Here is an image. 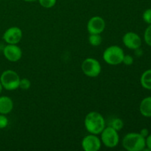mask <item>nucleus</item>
<instances>
[{"mask_svg":"<svg viewBox=\"0 0 151 151\" xmlns=\"http://www.w3.org/2000/svg\"><path fill=\"white\" fill-rule=\"evenodd\" d=\"M84 126L89 134L100 135L106 127V121L100 113L91 111L84 119Z\"/></svg>","mask_w":151,"mask_h":151,"instance_id":"1","label":"nucleus"},{"mask_svg":"<svg viewBox=\"0 0 151 151\" xmlns=\"http://www.w3.org/2000/svg\"><path fill=\"white\" fill-rule=\"evenodd\" d=\"M122 146L128 151H142L146 147L145 138L139 133H129L123 137Z\"/></svg>","mask_w":151,"mask_h":151,"instance_id":"2","label":"nucleus"},{"mask_svg":"<svg viewBox=\"0 0 151 151\" xmlns=\"http://www.w3.org/2000/svg\"><path fill=\"white\" fill-rule=\"evenodd\" d=\"M124 55L125 53L120 47L112 45L107 47L103 52V58L107 64L116 66L122 63Z\"/></svg>","mask_w":151,"mask_h":151,"instance_id":"3","label":"nucleus"},{"mask_svg":"<svg viewBox=\"0 0 151 151\" xmlns=\"http://www.w3.org/2000/svg\"><path fill=\"white\" fill-rule=\"evenodd\" d=\"M20 77L16 72L11 69H7L1 73L0 82L3 88L7 91H14L19 88Z\"/></svg>","mask_w":151,"mask_h":151,"instance_id":"4","label":"nucleus"},{"mask_svg":"<svg viewBox=\"0 0 151 151\" xmlns=\"http://www.w3.org/2000/svg\"><path fill=\"white\" fill-rule=\"evenodd\" d=\"M100 140L102 144L106 147L114 148L116 147L119 142V136L118 131L111 127H105L103 131L100 134Z\"/></svg>","mask_w":151,"mask_h":151,"instance_id":"5","label":"nucleus"},{"mask_svg":"<svg viewBox=\"0 0 151 151\" xmlns=\"http://www.w3.org/2000/svg\"><path fill=\"white\" fill-rule=\"evenodd\" d=\"M81 69L84 75L89 78L98 77L101 73L102 67L100 62L93 58H87L81 64Z\"/></svg>","mask_w":151,"mask_h":151,"instance_id":"6","label":"nucleus"},{"mask_svg":"<svg viewBox=\"0 0 151 151\" xmlns=\"http://www.w3.org/2000/svg\"><path fill=\"white\" fill-rule=\"evenodd\" d=\"M23 37V32L19 27H10L3 33L2 38L7 44H18Z\"/></svg>","mask_w":151,"mask_h":151,"instance_id":"7","label":"nucleus"},{"mask_svg":"<svg viewBox=\"0 0 151 151\" xmlns=\"http://www.w3.org/2000/svg\"><path fill=\"white\" fill-rule=\"evenodd\" d=\"M81 146L85 151H98L101 148L102 142L97 135L90 134L83 139Z\"/></svg>","mask_w":151,"mask_h":151,"instance_id":"8","label":"nucleus"},{"mask_svg":"<svg viewBox=\"0 0 151 151\" xmlns=\"http://www.w3.org/2000/svg\"><path fill=\"white\" fill-rule=\"evenodd\" d=\"M106 29V22L102 17H91L87 23V30L89 34H101Z\"/></svg>","mask_w":151,"mask_h":151,"instance_id":"9","label":"nucleus"},{"mask_svg":"<svg viewBox=\"0 0 151 151\" xmlns=\"http://www.w3.org/2000/svg\"><path fill=\"white\" fill-rule=\"evenodd\" d=\"M3 55L9 61L17 62L22 58V50L17 44H7L3 50Z\"/></svg>","mask_w":151,"mask_h":151,"instance_id":"10","label":"nucleus"},{"mask_svg":"<svg viewBox=\"0 0 151 151\" xmlns=\"http://www.w3.org/2000/svg\"><path fill=\"white\" fill-rule=\"evenodd\" d=\"M122 42L127 48L135 50L141 47L142 38L136 32H128L122 37Z\"/></svg>","mask_w":151,"mask_h":151,"instance_id":"11","label":"nucleus"},{"mask_svg":"<svg viewBox=\"0 0 151 151\" xmlns=\"http://www.w3.org/2000/svg\"><path fill=\"white\" fill-rule=\"evenodd\" d=\"M13 109V101L8 96H0V114L7 115Z\"/></svg>","mask_w":151,"mask_h":151,"instance_id":"12","label":"nucleus"},{"mask_svg":"<svg viewBox=\"0 0 151 151\" xmlns=\"http://www.w3.org/2000/svg\"><path fill=\"white\" fill-rule=\"evenodd\" d=\"M139 111L145 117H151V96L142 100L139 105Z\"/></svg>","mask_w":151,"mask_h":151,"instance_id":"13","label":"nucleus"},{"mask_svg":"<svg viewBox=\"0 0 151 151\" xmlns=\"http://www.w3.org/2000/svg\"><path fill=\"white\" fill-rule=\"evenodd\" d=\"M140 83L145 89L151 90V69L143 72L140 78Z\"/></svg>","mask_w":151,"mask_h":151,"instance_id":"14","label":"nucleus"},{"mask_svg":"<svg viewBox=\"0 0 151 151\" xmlns=\"http://www.w3.org/2000/svg\"><path fill=\"white\" fill-rule=\"evenodd\" d=\"M102 37L100 34H89L88 42L93 47H98L102 44Z\"/></svg>","mask_w":151,"mask_h":151,"instance_id":"15","label":"nucleus"},{"mask_svg":"<svg viewBox=\"0 0 151 151\" xmlns=\"http://www.w3.org/2000/svg\"><path fill=\"white\" fill-rule=\"evenodd\" d=\"M123 121L121 119H119V118L114 119L110 124V126L112 127L113 128H114V129L116 130L117 131H120V130L123 128Z\"/></svg>","mask_w":151,"mask_h":151,"instance_id":"16","label":"nucleus"},{"mask_svg":"<svg viewBox=\"0 0 151 151\" xmlns=\"http://www.w3.org/2000/svg\"><path fill=\"white\" fill-rule=\"evenodd\" d=\"M40 5L44 8H51L55 5L57 0H38Z\"/></svg>","mask_w":151,"mask_h":151,"instance_id":"17","label":"nucleus"},{"mask_svg":"<svg viewBox=\"0 0 151 151\" xmlns=\"http://www.w3.org/2000/svg\"><path fill=\"white\" fill-rule=\"evenodd\" d=\"M31 82L27 78H22L20 79L19 82V88L22 90H27L30 88Z\"/></svg>","mask_w":151,"mask_h":151,"instance_id":"18","label":"nucleus"},{"mask_svg":"<svg viewBox=\"0 0 151 151\" xmlns=\"http://www.w3.org/2000/svg\"><path fill=\"white\" fill-rule=\"evenodd\" d=\"M144 40L147 45L151 47V24H149L145 31Z\"/></svg>","mask_w":151,"mask_h":151,"instance_id":"19","label":"nucleus"},{"mask_svg":"<svg viewBox=\"0 0 151 151\" xmlns=\"http://www.w3.org/2000/svg\"><path fill=\"white\" fill-rule=\"evenodd\" d=\"M142 19L145 23L151 24V8L145 10L142 14Z\"/></svg>","mask_w":151,"mask_h":151,"instance_id":"20","label":"nucleus"},{"mask_svg":"<svg viewBox=\"0 0 151 151\" xmlns=\"http://www.w3.org/2000/svg\"><path fill=\"white\" fill-rule=\"evenodd\" d=\"M8 119L6 115L0 114V129H4L8 125Z\"/></svg>","mask_w":151,"mask_h":151,"instance_id":"21","label":"nucleus"},{"mask_svg":"<svg viewBox=\"0 0 151 151\" xmlns=\"http://www.w3.org/2000/svg\"><path fill=\"white\" fill-rule=\"evenodd\" d=\"M134 58L130 55H125L122 60V63H124L126 66H131L134 63Z\"/></svg>","mask_w":151,"mask_h":151,"instance_id":"22","label":"nucleus"},{"mask_svg":"<svg viewBox=\"0 0 151 151\" xmlns=\"http://www.w3.org/2000/svg\"><path fill=\"white\" fill-rule=\"evenodd\" d=\"M145 144L149 151H151V134H149L145 138Z\"/></svg>","mask_w":151,"mask_h":151,"instance_id":"23","label":"nucleus"},{"mask_svg":"<svg viewBox=\"0 0 151 151\" xmlns=\"http://www.w3.org/2000/svg\"><path fill=\"white\" fill-rule=\"evenodd\" d=\"M140 134H141L142 136L144 138H146V137H147V136L149 135V131L147 128H142V129L140 131Z\"/></svg>","mask_w":151,"mask_h":151,"instance_id":"24","label":"nucleus"},{"mask_svg":"<svg viewBox=\"0 0 151 151\" xmlns=\"http://www.w3.org/2000/svg\"><path fill=\"white\" fill-rule=\"evenodd\" d=\"M2 90H3V87H2V86H1V82H0V94H1V93Z\"/></svg>","mask_w":151,"mask_h":151,"instance_id":"25","label":"nucleus"},{"mask_svg":"<svg viewBox=\"0 0 151 151\" xmlns=\"http://www.w3.org/2000/svg\"><path fill=\"white\" fill-rule=\"evenodd\" d=\"M24 1H27V2H32V1H37V0H23Z\"/></svg>","mask_w":151,"mask_h":151,"instance_id":"26","label":"nucleus"}]
</instances>
